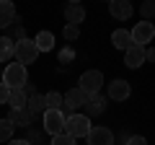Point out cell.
<instances>
[{
  "mask_svg": "<svg viewBox=\"0 0 155 145\" xmlns=\"http://www.w3.org/2000/svg\"><path fill=\"white\" fill-rule=\"evenodd\" d=\"M3 83H5L11 91L23 88V86L28 83L26 65H21V62H8V65H5V70H3Z\"/></svg>",
  "mask_w": 155,
  "mask_h": 145,
  "instance_id": "6da1fadb",
  "label": "cell"
},
{
  "mask_svg": "<svg viewBox=\"0 0 155 145\" xmlns=\"http://www.w3.org/2000/svg\"><path fill=\"white\" fill-rule=\"evenodd\" d=\"M91 130H93V124H91V117H85V114H70L65 119V132L70 137H75V140L88 137Z\"/></svg>",
  "mask_w": 155,
  "mask_h": 145,
  "instance_id": "7a4b0ae2",
  "label": "cell"
},
{
  "mask_svg": "<svg viewBox=\"0 0 155 145\" xmlns=\"http://www.w3.org/2000/svg\"><path fill=\"white\" fill-rule=\"evenodd\" d=\"M65 112L62 109H47L44 114H41V124H44V132L47 135H60V132H65Z\"/></svg>",
  "mask_w": 155,
  "mask_h": 145,
  "instance_id": "3957f363",
  "label": "cell"
},
{
  "mask_svg": "<svg viewBox=\"0 0 155 145\" xmlns=\"http://www.w3.org/2000/svg\"><path fill=\"white\" fill-rule=\"evenodd\" d=\"M101 86H104V72H101V70H85L83 75H80L78 88L83 91L85 96H93V93L101 91Z\"/></svg>",
  "mask_w": 155,
  "mask_h": 145,
  "instance_id": "277c9868",
  "label": "cell"
},
{
  "mask_svg": "<svg viewBox=\"0 0 155 145\" xmlns=\"http://www.w3.org/2000/svg\"><path fill=\"white\" fill-rule=\"evenodd\" d=\"M36 57H39V49H36V44H34V39L16 42V62L31 65V62H36Z\"/></svg>",
  "mask_w": 155,
  "mask_h": 145,
  "instance_id": "5b68a950",
  "label": "cell"
},
{
  "mask_svg": "<svg viewBox=\"0 0 155 145\" xmlns=\"http://www.w3.org/2000/svg\"><path fill=\"white\" fill-rule=\"evenodd\" d=\"M85 101H88V96H85L80 88H70V91L65 93V104H62V112H67V117H70V114H78V109H83Z\"/></svg>",
  "mask_w": 155,
  "mask_h": 145,
  "instance_id": "8992f818",
  "label": "cell"
},
{
  "mask_svg": "<svg viewBox=\"0 0 155 145\" xmlns=\"http://www.w3.org/2000/svg\"><path fill=\"white\" fill-rule=\"evenodd\" d=\"M132 44H140V47H145V44H150L153 42V36H155V26L150 21H140V23H134V29L132 31Z\"/></svg>",
  "mask_w": 155,
  "mask_h": 145,
  "instance_id": "52a82bcc",
  "label": "cell"
},
{
  "mask_svg": "<svg viewBox=\"0 0 155 145\" xmlns=\"http://www.w3.org/2000/svg\"><path fill=\"white\" fill-rule=\"evenodd\" d=\"M88 145H114V132L109 127H93L85 137Z\"/></svg>",
  "mask_w": 155,
  "mask_h": 145,
  "instance_id": "ba28073f",
  "label": "cell"
},
{
  "mask_svg": "<svg viewBox=\"0 0 155 145\" xmlns=\"http://www.w3.org/2000/svg\"><path fill=\"white\" fill-rule=\"evenodd\" d=\"M129 93H132V88H129L127 80L116 78V80H111V83H109V99L111 101H127Z\"/></svg>",
  "mask_w": 155,
  "mask_h": 145,
  "instance_id": "9c48e42d",
  "label": "cell"
},
{
  "mask_svg": "<svg viewBox=\"0 0 155 145\" xmlns=\"http://www.w3.org/2000/svg\"><path fill=\"white\" fill-rule=\"evenodd\" d=\"M109 13L114 18H119V21H127V18L134 13V8H132L129 0H111L109 3Z\"/></svg>",
  "mask_w": 155,
  "mask_h": 145,
  "instance_id": "30bf717a",
  "label": "cell"
},
{
  "mask_svg": "<svg viewBox=\"0 0 155 145\" xmlns=\"http://www.w3.org/2000/svg\"><path fill=\"white\" fill-rule=\"evenodd\" d=\"M145 62V47H140V44H132L127 52H124V65L127 67H132V70H137L140 65Z\"/></svg>",
  "mask_w": 155,
  "mask_h": 145,
  "instance_id": "8fae6325",
  "label": "cell"
},
{
  "mask_svg": "<svg viewBox=\"0 0 155 145\" xmlns=\"http://www.w3.org/2000/svg\"><path fill=\"white\" fill-rule=\"evenodd\" d=\"M85 117H96V114H104L106 112V99L101 93H93L88 96V101H85Z\"/></svg>",
  "mask_w": 155,
  "mask_h": 145,
  "instance_id": "7c38bea8",
  "label": "cell"
},
{
  "mask_svg": "<svg viewBox=\"0 0 155 145\" xmlns=\"http://www.w3.org/2000/svg\"><path fill=\"white\" fill-rule=\"evenodd\" d=\"M13 21H18L16 5H13L11 0H0V29H8Z\"/></svg>",
  "mask_w": 155,
  "mask_h": 145,
  "instance_id": "4fadbf2b",
  "label": "cell"
},
{
  "mask_svg": "<svg viewBox=\"0 0 155 145\" xmlns=\"http://www.w3.org/2000/svg\"><path fill=\"white\" fill-rule=\"evenodd\" d=\"M65 18H67V23L80 26V23L85 21V8L80 5V3H70V5H65Z\"/></svg>",
  "mask_w": 155,
  "mask_h": 145,
  "instance_id": "5bb4252c",
  "label": "cell"
},
{
  "mask_svg": "<svg viewBox=\"0 0 155 145\" xmlns=\"http://www.w3.org/2000/svg\"><path fill=\"white\" fill-rule=\"evenodd\" d=\"M26 109H28V114H31V117H41V114L47 112L44 93H34V96H28V101H26Z\"/></svg>",
  "mask_w": 155,
  "mask_h": 145,
  "instance_id": "9a60e30c",
  "label": "cell"
},
{
  "mask_svg": "<svg viewBox=\"0 0 155 145\" xmlns=\"http://www.w3.org/2000/svg\"><path fill=\"white\" fill-rule=\"evenodd\" d=\"M111 44H114L116 49H122V52H127L129 47H132V34H129L127 29H116V31L111 34Z\"/></svg>",
  "mask_w": 155,
  "mask_h": 145,
  "instance_id": "2e32d148",
  "label": "cell"
},
{
  "mask_svg": "<svg viewBox=\"0 0 155 145\" xmlns=\"http://www.w3.org/2000/svg\"><path fill=\"white\" fill-rule=\"evenodd\" d=\"M34 44H36L39 52H52L54 49V34L52 31H39L36 39H34Z\"/></svg>",
  "mask_w": 155,
  "mask_h": 145,
  "instance_id": "e0dca14e",
  "label": "cell"
},
{
  "mask_svg": "<svg viewBox=\"0 0 155 145\" xmlns=\"http://www.w3.org/2000/svg\"><path fill=\"white\" fill-rule=\"evenodd\" d=\"M16 57V42L11 36H0V62H8Z\"/></svg>",
  "mask_w": 155,
  "mask_h": 145,
  "instance_id": "ac0fdd59",
  "label": "cell"
},
{
  "mask_svg": "<svg viewBox=\"0 0 155 145\" xmlns=\"http://www.w3.org/2000/svg\"><path fill=\"white\" fill-rule=\"evenodd\" d=\"M8 119H11L16 127H26V130L31 127V122H34V117L28 114V109H18V112H11V117H8Z\"/></svg>",
  "mask_w": 155,
  "mask_h": 145,
  "instance_id": "d6986e66",
  "label": "cell"
},
{
  "mask_svg": "<svg viewBox=\"0 0 155 145\" xmlns=\"http://www.w3.org/2000/svg\"><path fill=\"white\" fill-rule=\"evenodd\" d=\"M26 101H28V96L23 93V88L11 91V99H8V104H11L13 112H18V109H26Z\"/></svg>",
  "mask_w": 155,
  "mask_h": 145,
  "instance_id": "ffe728a7",
  "label": "cell"
},
{
  "mask_svg": "<svg viewBox=\"0 0 155 145\" xmlns=\"http://www.w3.org/2000/svg\"><path fill=\"white\" fill-rule=\"evenodd\" d=\"M13 132H16V124L11 119H0V143H11L13 140Z\"/></svg>",
  "mask_w": 155,
  "mask_h": 145,
  "instance_id": "44dd1931",
  "label": "cell"
},
{
  "mask_svg": "<svg viewBox=\"0 0 155 145\" xmlns=\"http://www.w3.org/2000/svg\"><path fill=\"white\" fill-rule=\"evenodd\" d=\"M44 101H47V109H62V104H65V93H60V91H49V93H44Z\"/></svg>",
  "mask_w": 155,
  "mask_h": 145,
  "instance_id": "7402d4cb",
  "label": "cell"
},
{
  "mask_svg": "<svg viewBox=\"0 0 155 145\" xmlns=\"http://www.w3.org/2000/svg\"><path fill=\"white\" fill-rule=\"evenodd\" d=\"M62 36H65L67 42H75L78 36H80V26H75V23H65V29H62Z\"/></svg>",
  "mask_w": 155,
  "mask_h": 145,
  "instance_id": "603a6c76",
  "label": "cell"
},
{
  "mask_svg": "<svg viewBox=\"0 0 155 145\" xmlns=\"http://www.w3.org/2000/svg\"><path fill=\"white\" fill-rule=\"evenodd\" d=\"M57 60H60V62H65V65H67V62H72V60H75V49H72V44L62 47V49H60V55H57Z\"/></svg>",
  "mask_w": 155,
  "mask_h": 145,
  "instance_id": "cb8c5ba5",
  "label": "cell"
},
{
  "mask_svg": "<svg viewBox=\"0 0 155 145\" xmlns=\"http://www.w3.org/2000/svg\"><path fill=\"white\" fill-rule=\"evenodd\" d=\"M75 143H78V140L70 137L67 132H60V135H54V137H52V145H75Z\"/></svg>",
  "mask_w": 155,
  "mask_h": 145,
  "instance_id": "d4e9b609",
  "label": "cell"
},
{
  "mask_svg": "<svg viewBox=\"0 0 155 145\" xmlns=\"http://www.w3.org/2000/svg\"><path fill=\"white\" fill-rule=\"evenodd\" d=\"M140 13H142V18H145V21H150V18L155 16V0H147V3H142Z\"/></svg>",
  "mask_w": 155,
  "mask_h": 145,
  "instance_id": "484cf974",
  "label": "cell"
},
{
  "mask_svg": "<svg viewBox=\"0 0 155 145\" xmlns=\"http://www.w3.org/2000/svg\"><path fill=\"white\" fill-rule=\"evenodd\" d=\"M26 140L31 145H41V132L39 130H34V127H28V132H26Z\"/></svg>",
  "mask_w": 155,
  "mask_h": 145,
  "instance_id": "4316f807",
  "label": "cell"
},
{
  "mask_svg": "<svg viewBox=\"0 0 155 145\" xmlns=\"http://www.w3.org/2000/svg\"><path fill=\"white\" fill-rule=\"evenodd\" d=\"M8 99H11V88L5 83H0V104H8Z\"/></svg>",
  "mask_w": 155,
  "mask_h": 145,
  "instance_id": "83f0119b",
  "label": "cell"
},
{
  "mask_svg": "<svg viewBox=\"0 0 155 145\" xmlns=\"http://www.w3.org/2000/svg\"><path fill=\"white\" fill-rule=\"evenodd\" d=\"M124 145H147V140H145L142 135H132V137H129Z\"/></svg>",
  "mask_w": 155,
  "mask_h": 145,
  "instance_id": "f1b7e54d",
  "label": "cell"
},
{
  "mask_svg": "<svg viewBox=\"0 0 155 145\" xmlns=\"http://www.w3.org/2000/svg\"><path fill=\"white\" fill-rule=\"evenodd\" d=\"M145 62H155V47L145 49Z\"/></svg>",
  "mask_w": 155,
  "mask_h": 145,
  "instance_id": "f546056e",
  "label": "cell"
},
{
  "mask_svg": "<svg viewBox=\"0 0 155 145\" xmlns=\"http://www.w3.org/2000/svg\"><path fill=\"white\" fill-rule=\"evenodd\" d=\"M8 145H31V143H28L26 137H21V140H11V143H8Z\"/></svg>",
  "mask_w": 155,
  "mask_h": 145,
  "instance_id": "4dcf8cb0",
  "label": "cell"
}]
</instances>
